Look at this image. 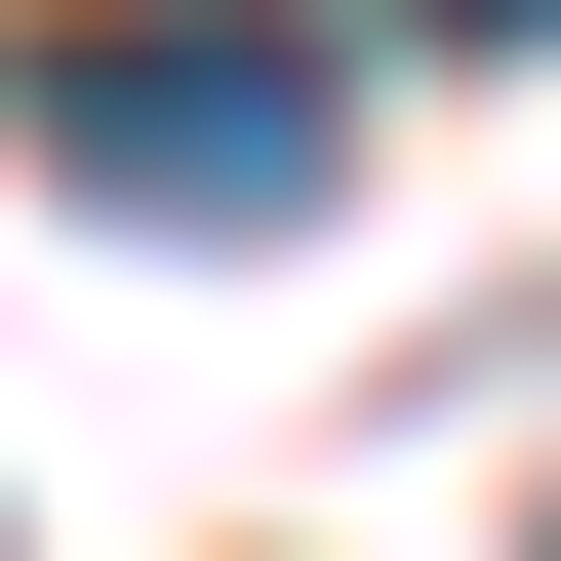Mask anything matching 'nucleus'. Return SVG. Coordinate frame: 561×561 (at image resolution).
<instances>
[{"label":"nucleus","mask_w":561,"mask_h":561,"mask_svg":"<svg viewBox=\"0 0 561 561\" xmlns=\"http://www.w3.org/2000/svg\"><path fill=\"white\" fill-rule=\"evenodd\" d=\"M0 121H41L81 201H161V241H280V201L362 161V81H321L280 0H41V41H0Z\"/></svg>","instance_id":"nucleus-1"},{"label":"nucleus","mask_w":561,"mask_h":561,"mask_svg":"<svg viewBox=\"0 0 561 561\" xmlns=\"http://www.w3.org/2000/svg\"><path fill=\"white\" fill-rule=\"evenodd\" d=\"M442 41H561V0H442Z\"/></svg>","instance_id":"nucleus-2"}]
</instances>
